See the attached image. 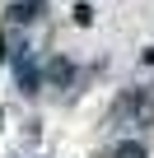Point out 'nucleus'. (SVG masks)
<instances>
[{"mask_svg":"<svg viewBox=\"0 0 154 158\" xmlns=\"http://www.w3.org/2000/svg\"><path fill=\"white\" fill-rule=\"evenodd\" d=\"M112 158H145V144L126 139V144H117V149H112Z\"/></svg>","mask_w":154,"mask_h":158,"instance_id":"obj_1","label":"nucleus"},{"mask_svg":"<svg viewBox=\"0 0 154 158\" xmlns=\"http://www.w3.org/2000/svg\"><path fill=\"white\" fill-rule=\"evenodd\" d=\"M149 60H154V51H149Z\"/></svg>","mask_w":154,"mask_h":158,"instance_id":"obj_2","label":"nucleus"}]
</instances>
